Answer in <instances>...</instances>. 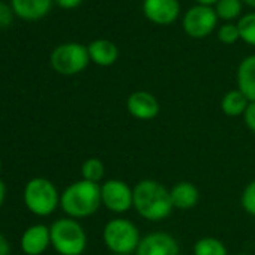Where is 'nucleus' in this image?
Instances as JSON below:
<instances>
[{"label":"nucleus","instance_id":"obj_12","mask_svg":"<svg viewBox=\"0 0 255 255\" xmlns=\"http://www.w3.org/2000/svg\"><path fill=\"white\" fill-rule=\"evenodd\" d=\"M50 245V228L44 224H35L29 227L21 236V249L26 255H41Z\"/></svg>","mask_w":255,"mask_h":255},{"label":"nucleus","instance_id":"obj_28","mask_svg":"<svg viewBox=\"0 0 255 255\" xmlns=\"http://www.w3.org/2000/svg\"><path fill=\"white\" fill-rule=\"evenodd\" d=\"M5 197H6V186L2 180H0V207H2V204L5 201Z\"/></svg>","mask_w":255,"mask_h":255},{"label":"nucleus","instance_id":"obj_13","mask_svg":"<svg viewBox=\"0 0 255 255\" xmlns=\"http://www.w3.org/2000/svg\"><path fill=\"white\" fill-rule=\"evenodd\" d=\"M170 197L174 209L179 210H189L194 209L198 204L200 200V191L198 188L191 182H179L170 189Z\"/></svg>","mask_w":255,"mask_h":255},{"label":"nucleus","instance_id":"obj_30","mask_svg":"<svg viewBox=\"0 0 255 255\" xmlns=\"http://www.w3.org/2000/svg\"><path fill=\"white\" fill-rule=\"evenodd\" d=\"M243 2H245L246 5H249V6L255 8V0H243Z\"/></svg>","mask_w":255,"mask_h":255},{"label":"nucleus","instance_id":"obj_1","mask_svg":"<svg viewBox=\"0 0 255 255\" xmlns=\"http://www.w3.org/2000/svg\"><path fill=\"white\" fill-rule=\"evenodd\" d=\"M134 209L150 222L164 221L174 210L170 191L153 179L140 180L134 186Z\"/></svg>","mask_w":255,"mask_h":255},{"label":"nucleus","instance_id":"obj_25","mask_svg":"<svg viewBox=\"0 0 255 255\" xmlns=\"http://www.w3.org/2000/svg\"><path fill=\"white\" fill-rule=\"evenodd\" d=\"M12 23V9L0 2V27H6Z\"/></svg>","mask_w":255,"mask_h":255},{"label":"nucleus","instance_id":"obj_11","mask_svg":"<svg viewBox=\"0 0 255 255\" xmlns=\"http://www.w3.org/2000/svg\"><path fill=\"white\" fill-rule=\"evenodd\" d=\"M143 11L152 23L167 26L177 20L180 5L177 0H144Z\"/></svg>","mask_w":255,"mask_h":255},{"label":"nucleus","instance_id":"obj_18","mask_svg":"<svg viewBox=\"0 0 255 255\" xmlns=\"http://www.w3.org/2000/svg\"><path fill=\"white\" fill-rule=\"evenodd\" d=\"M194 255H228L227 246L216 237H201L194 245Z\"/></svg>","mask_w":255,"mask_h":255},{"label":"nucleus","instance_id":"obj_17","mask_svg":"<svg viewBox=\"0 0 255 255\" xmlns=\"http://www.w3.org/2000/svg\"><path fill=\"white\" fill-rule=\"evenodd\" d=\"M249 105V101L248 98L239 90H230L224 95L222 101H221V108H222V113L228 117H239V116H243L246 108Z\"/></svg>","mask_w":255,"mask_h":255},{"label":"nucleus","instance_id":"obj_7","mask_svg":"<svg viewBox=\"0 0 255 255\" xmlns=\"http://www.w3.org/2000/svg\"><path fill=\"white\" fill-rule=\"evenodd\" d=\"M101 201L113 213H126L134 207V189L123 180L110 179L101 185Z\"/></svg>","mask_w":255,"mask_h":255},{"label":"nucleus","instance_id":"obj_26","mask_svg":"<svg viewBox=\"0 0 255 255\" xmlns=\"http://www.w3.org/2000/svg\"><path fill=\"white\" fill-rule=\"evenodd\" d=\"M56 2L63 9H74L83 2V0H56Z\"/></svg>","mask_w":255,"mask_h":255},{"label":"nucleus","instance_id":"obj_21","mask_svg":"<svg viewBox=\"0 0 255 255\" xmlns=\"http://www.w3.org/2000/svg\"><path fill=\"white\" fill-rule=\"evenodd\" d=\"M239 33H240V38L249 44V45H255V12L254 14H248L245 15L239 24Z\"/></svg>","mask_w":255,"mask_h":255},{"label":"nucleus","instance_id":"obj_23","mask_svg":"<svg viewBox=\"0 0 255 255\" xmlns=\"http://www.w3.org/2000/svg\"><path fill=\"white\" fill-rule=\"evenodd\" d=\"M218 38L222 44H234L237 42V39L240 38V33H239V27L234 26V24H225L219 29L218 32Z\"/></svg>","mask_w":255,"mask_h":255},{"label":"nucleus","instance_id":"obj_15","mask_svg":"<svg viewBox=\"0 0 255 255\" xmlns=\"http://www.w3.org/2000/svg\"><path fill=\"white\" fill-rule=\"evenodd\" d=\"M237 89L248 98L249 102H255V56L243 59L239 65Z\"/></svg>","mask_w":255,"mask_h":255},{"label":"nucleus","instance_id":"obj_10","mask_svg":"<svg viewBox=\"0 0 255 255\" xmlns=\"http://www.w3.org/2000/svg\"><path fill=\"white\" fill-rule=\"evenodd\" d=\"M126 108L128 113L138 120H152L161 111V105L158 99L152 93L144 90L134 92L128 96Z\"/></svg>","mask_w":255,"mask_h":255},{"label":"nucleus","instance_id":"obj_24","mask_svg":"<svg viewBox=\"0 0 255 255\" xmlns=\"http://www.w3.org/2000/svg\"><path fill=\"white\" fill-rule=\"evenodd\" d=\"M243 119H245L248 129L255 134V102H249V105L243 114Z\"/></svg>","mask_w":255,"mask_h":255},{"label":"nucleus","instance_id":"obj_32","mask_svg":"<svg viewBox=\"0 0 255 255\" xmlns=\"http://www.w3.org/2000/svg\"><path fill=\"white\" fill-rule=\"evenodd\" d=\"M113 255H125V254H113Z\"/></svg>","mask_w":255,"mask_h":255},{"label":"nucleus","instance_id":"obj_9","mask_svg":"<svg viewBox=\"0 0 255 255\" xmlns=\"http://www.w3.org/2000/svg\"><path fill=\"white\" fill-rule=\"evenodd\" d=\"M135 255H180V246L171 234L156 231L141 237Z\"/></svg>","mask_w":255,"mask_h":255},{"label":"nucleus","instance_id":"obj_4","mask_svg":"<svg viewBox=\"0 0 255 255\" xmlns=\"http://www.w3.org/2000/svg\"><path fill=\"white\" fill-rule=\"evenodd\" d=\"M51 245L60 255H81L87 248V234L72 218H62L50 227Z\"/></svg>","mask_w":255,"mask_h":255},{"label":"nucleus","instance_id":"obj_27","mask_svg":"<svg viewBox=\"0 0 255 255\" xmlns=\"http://www.w3.org/2000/svg\"><path fill=\"white\" fill-rule=\"evenodd\" d=\"M0 255H11V246L8 239L0 233Z\"/></svg>","mask_w":255,"mask_h":255},{"label":"nucleus","instance_id":"obj_22","mask_svg":"<svg viewBox=\"0 0 255 255\" xmlns=\"http://www.w3.org/2000/svg\"><path fill=\"white\" fill-rule=\"evenodd\" d=\"M240 204L248 215L255 216V179L245 186L240 195Z\"/></svg>","mask_w":255,"mask_h":255},{"label":"nucleus","instance_id":"obj_31","mask_svg":"<svg viewBox=\"0 0 255 255\" xmlns=\"http://www.w3.org/2000/svg\"><path fill=\"white\" fill-rule=\"evenodd\" d=\"M0 171H2V162H0Z\"/></svg>","mask_w":255,"mask_h":255},{"label":"nucleus","instance_id":"obj_5","mask_svg":"<svg viewBox=\"0 0 255 255\" xmlns=\"http://www.w3.org/2000/svg\"><path fill=\"white\" fill-rule=\"evenodd\" d=\"M24 204L33 215L48 216L60 206V195L51 180L33 177L24 188Z\"/></svg>","mask_w":255,"mask_h":255},{"label":"nucleus","instance_id":"obj_16","mask_svg":"<svg viewBox=\"0 0 255 255\" xmlns=\"http://www.w3.org/2000/svg\"><path fill=\"white\" fill-rule=\"evenodd\" d=\"M87 50L90 60L99 66H111L119 57L117 47L108 39H96L87 47Z\"/></svg>","mask_w":255,"mask_h":255},{"label":"nucleus","instance_id":"obj_14","mask_svg":"<svg viewBox=\"0 0 255 255\" xmlns=\"http://www.w3.org/2000/svg\"><path fill=\"white\" fill-rule=\"evenodd\" d=\"M53 0H12V11L23 20L35 21L51 9Z\"/></svg>","mask_w":255,"mask_h":255},{"label":"nucleus","instance_id":"obj_29","mask_svg":"<svg viewBox=\"0 0 255 255\" xmlns=\"http://www.w3.org/2000/svg\"><path fill=\"white\" fill-rule=\"evenodd\" d=\"M197 2L203 6H210V5H215L218 3V0H197Z\"/></svg>","mask_w":255,"mask_h":255},{"label":"nucleus","instance_id":"obj_8","mask_svg":"<svg viewBox=\"0 0 255 255\" xmlns=\"http://www.w3.org/2000/svg\"><path fill=\"white\" fill-rule=\"evenodd\" d=\"M216 21H218V15L213 8L198 5L191 8L185 14L183 29L192 38H204L215 30Z\"/></svg>","mask_w":255,"mask_h":255},{"label":"nucleus","instance_id":"obj_6","mask_svg":"<svg viewBox=\"0 0 255 255\" xmlns=\"http://www.w3.org/2000/svg\"><path fill=\"white\" fill-rule=\"evenodd\" d=\"M51 66L62 75H75L84 71L90 62L89 50L77 42L59 45L50 57Z\"/></svg>","mask_w":255,"mask_h":255},{"label":"nucleus","instance_id":"obj_3","mask_svg":"<svg viewBox=\"0 0 255 255\" xmlns=\"http://www.w3.org/2000/svg\"><path fill=\"white\" fill-rule=\"evenodd\" d=\"M102 240L113 254L132 255L141 240L138 227L126 218H114L108 221L102 231Z\"/></svg>","mask_w":255,"mask_h":255},{"label":"nucleus","instance_id":"obj_20","mask_svg":"<svg viewBox=\"0 0 255 255\" xmlns=\"http://www.w3.org/2000/svg\"><path fill=\"white\" fill-rule=\"evenodd\" d=\"M215 11L222 20L237 18L242 12V0H218Z\"/></svg>","mask_w":255,"mask_h":255},{"label":"nucleus","instance_id":"obj_2","mask_svg":"<svg viewBox=\"0 0 255 255\" xmlns=\"http://www.w3.org/2000/svg\"><path fill=\"white\" fill-rule=\"evenodd\" d=\"M101 206V185L84 179L69 185L60 195V207L72 219L89 218Z\"/></svg>","mask_w":255,"mask_h":255},{"label":"nucleus","instance_id":"obj_19","mask_svg":"<svg viewBox=\"0 0 255 255\" xmlns=\"http://www.w3.org/2000/svg\"><path fill=\"white\" fill-rule=\"evenodd\" d=\"M81 176L84 180L92 183H99L105 176L104 162L98 158H89L81 165Z\"/></svg>","mask_w":255,"mask_h":255}]
</instances>
